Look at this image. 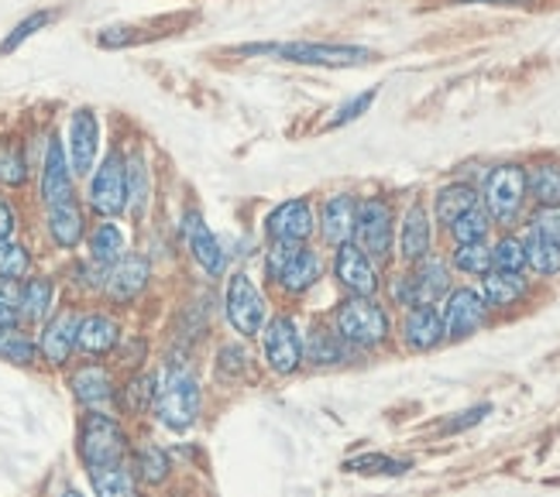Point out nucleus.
<instances>
[{"instance_id":"16","label":"nucleus","mask_w":560,"mask_h":497,"mask_svg":"<svg viewBox=\"0 0 560 497\" xmlns=\"http://www.w3.org/2000/svg\"><path fill=\"white\" fill-rule=\"evenodd\" d=\"M183 240L189 247L192 261H197L210 279H221L228 271V251L221 247V240H217V234L207 227V220L197 206H189L183 213Z\"/></svg>"},{"instance_id":"15","label":"nucleus","mask_w":560,"mask_h":497,"mask_svg":"<svg viewBox=\"0 0 560 497\" xmlns=\"http://www.w3.org/2000/svg\"><path fill=\"white\" fill-rule=\"evenodd\" d=\"M80 312L77 309H59L42 322L38 333V354L48 367H66L77 354V336H80Z\"/></svg>"},{"instance_id":"4","label":"nucleus","mask_w":560,"mask_h":497,"mask_svg":"<svg viewBox=\"0 0 560 497\" xmlns=\"http://www.w3.org/2000/svg\"><path fill=\"white\" fill-rule=\"evenodd\" d=\"M334 330L345 343L358 346V351H372V346H382L388 333H393V319H388L382 303H375V295H348L334 309Z\"/></svg>"},{"instance_id":"36","label":"nucleus","mask_w":560,"mask_h":497,"mask_svg":"<svg viewBox=\"0 0 560 497\" xmlns=\"http://www.w3.org/2000/svg\"><path fill=\"white\" fill-rule=\"evenodd\" d=\"M32 179V158L24 152V141L18 138H4L0 141V186L8 189H21Z\"/></svg>"},{"instance_id":"5","label":"nucleus","mask_w":560,"mask_h":497,"mask_svg":"<svg viewBox=\"0 0 560 497\" xmlns=\"http://www.w3.org/2000/svg\"><path fill=\"white\" fill-rule=\"evenodd\" d=\"M481 192V206L489 213V220L495 227L509 230L513 223H520L523 216V206H526V168L516 165V162H505V165H495L489 176H485V186L478 189Z\"/></svg>"},{"instance_id":"29","label":"nucleus","mask_w":560,"mask_h":497,"mask_svg":"<svg viewBox=\"0 0 560 497\" xmlns=\"http://www.w3.org/2000/svg\"><path fill=\"white\" fill-rule=\"evenodd\" d=\"M303 354L313 367H337L351 360V343L340 340V333L330 327H313L303 336Z\"/></svg>"},{"instance_id":"31","label":"nucleus","mask_w":560,"mask_h":497,"mask_svg":"<svg viewBox=\"0 0 560 497\" xmlns=\"http://www.w3.org/2000/svg\"><path fill=\"white\" fill-rule=\"evenodd\" d=\"M155 394H159V378L149 375V370H135V375L117 388L114 402L120 405V412L138 418V415H149L155 409Z\"/></svg>"},{"instance_id":"43","label":"nucleus","mask_w":560,"mask_h":497,"mask_svg":"<svg viewBox=\"0 0 560 497\" xmlns=\"http://www.w3.org/2000/svg\"><path fill=\"white\" fill-rule=\"evenodd\" d=\"M345 470L351 474H388V477H399L409 470L406 460H393V457H382V453H364V457H354L345 463Z\"/></svg>"},{"instance_id":"34","label":"nucleus","mask_w":560,"mask_h":497,"mask_svg":"<svg viewBox=\"0 0 560 497\" xmlns=\"http://www.w3.org/2000/svg\"><path fill=\"white\" fill-rule=\"evenodd\" d=\"M131 470H135V477H138V484H165L168 481V474H173V463H168V453L162 450V446H155V442H141V446H135V453H131V463H128Z\"/></svg>"},{"instance_id":"51","label":"nucleus","mask_w":560,"mask_h":497,"mask_svg":"<svg viewBox=\"0 0 560 497\" xmlns=\"http://www.w3.org/2000/svg\"><path fill=\"white\" fill-rule=\"evenodd\" d=\"M11 330H21V316H18V309L11 303L0 298V336L11 333Z\"/></svg>"},{"instance_id":"42","label":"nucleus","mask_w":560,"mask_h":497,"mask_svg":"<svg viewBox=\"0 0 560 497\" xmlns=\"http://www.w3.org/2000/svg\"><path fill=\"white\" fill-rule=\"evenodd\" d=\"M489 230H492V220L485 213V206H475L468 210L465 216H457L447 234L454 237V244H475V240H489Z\"/></svg>"},{"instance_id":"3","label":"nucleus","mask_w":560,"mask_h":497,"mask_svg":"<svg viewBox=\"0 0 560 497\" xmlns=\"http://www.w3.org/2000/svg\"><path fill=\"white\" fill-rule=\"evenodd\" d=\"M77 453L86 470L125 463L128 460V433L120 426V418H114L104 409H86L77 429Z\"/></svg>"},{"instance_id":"39","label":"nucleus","mask_w":560,"mask_h":497,"mask_svg":"<svg viewBox=\"0 0 560 497\" xmlns=\"http://www.w3.org/2000/svg\"><path fill=\"white\" fill-rule=\"evenodd\" d=\"M32 275V251L21 240H0V282H24Z\"/></svg>"},{"instance_id":"17","label":"nucleus","mask_w":560,"mask_h":497,"mask_svg":"<svg viewBox=\"0 0 560 497\" xmlns=\"http://www.w3.org/2000/svg\"><path fill=\"white\" fill-rule=\"evenodd\" d=\"M334 279L348 295H375L382 285L378 264L364 255L354 240L334 247Z\"/></svg>"},{"instance_id":"22","label":"nucleus","mask_w":560,"mask_h":497,"mask_svg":"<svg viewBox=\"0 0 560 497\" xmlns=\"http://www.w3.org/2000/svg\"><path fill=\"white\" fill-rule=\"evenodd\" d=\"M354 220H358V196L334 192L324 199L320 216H316V230L324 234L330 247H340L354 240Z\"/></svg>"},{"instance_id":"28","label":"nucleus","mask_w":560,"mask_h":497,"mask_svg":"<svg viewBox=\"0 0 560 497\" xmlns=\"http://www.w3.org/2000/svg\"><path fill=\"white\" fill-rule=\"evenodd\" d=\"M83 244H86V258H90L93 264H101V268H110V264H117L120 258L128 255V240H125V230H120L114 220H101V223H93Z\"/></svg>"},{"instance_id":"8","label":"nucleus","mask_w":560,"mask_h":497,"mask_svg":"<svg viewBox=\"0 0 560 497\" xmlns=\"http://www.w3.org/2000/svg\"><path fill=\"white\" fill-rule=\"evenodd\" d=\"M86 210L101 220H114L128 210V189H125V152H110L96 162V168L86 176Z\"/></svg>"},{"instance_id":"32","label":"nucleus","mask_w":560,"mask_h":497,"mask_svg":"<svg viewBox=\"0 0 560 497\" xmlns=\"http://www.w3.org/2000/svg\"><path fill=\"white\" fill-rule=\"evenodd\" d=\"M481 298L489 309H509L526 298L529 285L523 275H502V271H489V275H481Z\"/></svg>"},{"instance_id":"24","label":"nucleus","mask_w":560,"mask_h":497,"mask_svg":"<svg viewBox=\"0 0 560 497\" xmlns=\"http://www.w3.org/2000/svg\"><path fill=\"white\" fill-rule=\"evenodd\" d=\"M52 312H56V282L48 275H28L18 292L21 327H42Z\"/></svg>"},{"instance_id":"50","label":"nucleus","mask_w":560,"mask_h":497,"mask_svg":"<svg viewBox=\"0 0 560 497\" xmlns=\"http://www.w3.org/2000/svg\"><path fill=\"white\" fill-rule=\"evenodd\" d=\"M131 32L135 28H104L101 35H96V45H104V48H125V45L135 42Z\"/></svg>"},{"instance_id":"19","label":"nucleus","mask_w":560,"mask_h":497,"mask_svg":"<svg viewBox=\"0 0 560 497\" xmlns=\"http://www.w3.org/2000/svg\"><path fill=\"white\" fill-rule=\"evenodd\" d=\"M45 234L59 247V251H77L90 234L86 206L80 203V196L62 199V203H56V206H45Z\"/></svg>"},{"instance_id":"40","label":"nucleus","mask_w":560,"mask_h":497,"mask_svg":"<svg viewBox=\"0 0 560 497\" xmlns=\"http://www.w3.org/2000/svg\"><path fill=\"white\" fill-rule=\"evenodd\" d=\"M492 271H502V275H523L526 271V247L523 237L516 234H502L492 244Z\"/></svg>"},{"instance_id":"18","label":"nucleus","mask_w":560,"mask_h":497,"mask_svg":"<svg viewBox=\"0 0 560 497\" xmlns=\"http://www.w3.org/2000/svg\"><path fill=\"white\" fill-rule=\"evenodd\" d=\"M152 282V264L144 255H125L117 264L107 268L104 275V295L110 298L114 306H131L135 298L149 288Z\"/></svg>"},{"instance_id":"6","label":"nucleus","mask_w":560,"mask_h":497,"mask_svg":"<svg viewBox=\"0 0 560 497\" xmlns=\"http://www.w3.org/2000/svg\"><path fill=\"white\" fill-rule=\"evenodd\" d=\"M265 268L285 295H303L324 279V258L310 244H272Z\"/></svg>"},{"instance_id":"9","label":"nucleus","mask_w":560,"mask_h":497,"mask_svg":"<svg viewBox=\"0 0 560 497\" xmlns=\"http://www.w3.org/2000/svg\"><path fill=\"white\" fill-rule=\"evenodd\" d=\"M258 336H261L265 367H269L272 375L292 378L303 367V360H306V354H303V333H300L296 319H292V316H272L261 327Z\"/></svg>"},{"instance_id":"13","label":"nucleus","mask_w":560,"mask_h":497,"mask_svg":"<svg viewBox=\"0 0 560 497\" xmlns=\"http://www.w3.org/2000/svg\"><path fill=\"white\" fill-rule=\"evenodd\" d=\"M316 234V210L306 196H292L265 216V237L272 244H310Z\"/></svg>"},{"instance_id":"20","label":"nucleus","mask_w":560,"mask_h":497,"mask_svg":"<svg viewBox=\"0 0 560 497\" xmlns=\"http://www.w3.org/2000/svg\"><path fill=\"white\" fill-rule=\"evenodd\" d=\"M396 251H399V258L406 264H417V261L433 255V216H430V210L420 203V199L399 220V227H396Z\"/></svg>"},{"instance_id":"26","label":"nucleus","mask_w":560,"mask_h":497,"mask_svg":"<svg viewBox=\"0 0 560 497\" xmlns=\"http://www.w3.org/2000/svg\"><path fill=\"white\" fill-rule=\"evenodd\" d=\"M117 343H120V322L110 312H86L80 319L77 351L83 357H107L117 351Z\"/></svg>"},{"instance_id":"23","label":"nucleus","mask_w":560,"mask_h":497,"mask_svg":"<svg viewBox=\"0 0 560 497\" xmlns=\"http://www.w3.org/2000/svg\"><path fill=\"white\" fill-rule=\"evenodd\" d=\"M409 288H412V306H436L451 295V264L436 255L412 264L409 271Z\"/></svg>"},{"instance_id":"12","label":"nucleus","mask_w":560,"mask_h":497,"mask_svg":"<svg viewBox=\"0 0 560 497\" xmlns=\"http://www.w3.org/2000/svg\"><path fill=\"white\" fill-rule=\"evenodd\" d=\"M72 196H77V176H72L62 134L52 131L45 138V152L38 162V199H42V206H56Z\"/></svg>"},{"instance_id":"44","label":"nucleus","mask_w":560,"mask_h":497,"mask_svg":"<svg viewBox=\"0 0 560 497\" xmlns=\"http://www.w3.org/2000/svg\"><path fill=\"white\" fill-rule=\"evenodd\" d=\"M378 99V90L372 86V90H364V93H358V96H351L348 104H340L337 110H334V117L327 120V131H337V128H345V123H354L358 117H364L372 110V104Z\"/></svg>"},{"instance_id":"35","label":"nucleus","mask_w":560,"mask_h":497,"mask_svg":"<svg viewBox=\"0 0 560 497\" xmlns=\"http://www.w3.org/2000/svg\"><path fill=\"white\" fill-rule=\"evenodd\" d=\"M526 192L537 206H560V162H533L526 168Z\"/></svg>"},{"instance_id":"53","label":"nucleus","mask_w":560,"mask_h":497,"mask_svg":"<svg viewBox=\"0 0 560 497\" xmlns=\"http://www.w3.org/2000/svg\"><path fill=\"white\" fill-rule=\"evenodd\" d=\"M59 497H83V494H80V490H72V487H69V490H62Z\"/></svg>"},{"instance_id":"52","label":"nucleus","mask_w":560,"mask_h":497,"mask_svg":"<svg viewBox=\"0 0 560 497\" xmlns=\"http://www.w3.org/2000/svg\"><path fill=\"white\" fill-rule=\"evenodd\" d=\"M454 4H499V8H523L533 0H454Z\"/></svg>"},{"instance_id":"10","label":"nucleus","mask_w":560,"mask_h":497,"mask_svg":"<svg viewBox=\"0 0 560 497\" xmlns=\"http://www.w3.org/2000/svg\"><path fill=\"white\" fill-rule=\"evenodd\" d=\"M224 312H228V322L237 336H258L261 327L269 322V309H265V298L258 292V285L252 282V275L245 271H234L228 279V288H224Z\"/></svg>"},{"instance_id":"41","label":"nucleus","mask_w":560,"mask_h":497,"mask_svg":"<svg viewBox=\"0 0 560 497\" xmlns=\"http://www.w3.org/2000/svg\"><path fill=\"white\" fill-rule=\"evenodd\" d=\"M59 17V11H32L28 17H21L14 28L8 32V38L0 42V56H11V52H18V48L28 42V38H35L38 32H45L48 24H52Z\"/></svg>"},{"instance_id":"14","label":"nucleus","mask_w":560,"mask_h":497,"mask_svg":"<svg viewBox=\"0 0 560 497\" xmlns=\"http://www.w3.org/2000/svg\"><path fill=\"white\" fill-rule=\"evenodd\" d=\"M444 340H468L471 333H478L489 319V306L478 288H451V295L444 298Z\"/></svg>"},{"instance_id":"25","label":"nucleus","mask_w":560,"mask_h":497,"mask_svg":"<svg viewBox=\"0 0 560 497\" xmlns=\"http://www.w3.org/2000/svg\"><path fill=\"white\" fill-rule=\"evenodd\" d=\"M402 340H406L409 351H417V354H427V351H433V346H441L444 343L441 309H436V306H412V309H406Z\"/></svg>"},{"instance_id":"37","label":"nucleus","mask_w":560,"mask_h":497,"mask_svg":"<svg viewBox=\"0 0 560 497\" xmlns=\"http://www.w3.org/2000/svg\"><path fill=\"white\" fill-rule=\"evenodd\" d=\"M523 247H526V268L537 271L540 279H553L560 275V244L540 237V234H526L523 237Z\"/></svg>"},{"instance_id":"38","label":"nucleus","mask_w":560,"mask_h":497,"mask_svg":"<svg viewBox=\"0 0 560 497\" xmlns=\"http://www.w3.org/2000/svg\"><path fill=\"white\" fill-rule=\"evenodd\" d=\"M451 264L460 271V275H489L492 271V244L489 240H475V244H454Z\"/></svg>"},{"instance_id":"49","label":"nucleus","mask_w":560,"mask_h":497,"mask_svg":"<svg viewBox=\"0 0 560 497\" xmlns=\"http://www.w3.org/2000/svg\"><path fill=\"white\" fill-rule=\"evenodd\" d=\"M14 230H18V210H14L11 199L0 196V240L14 237Z\"/></svg>"},{"instance_id":"45","label":"nucleus","mask_w":560,"mask_h":497,"mask_svg":"<svg viewBox=\"0 0 560 497\" xmlns=\"http://www.w3.org/2000/svg\"><path fill=\"white\" fill-rule=\"evenodd\" d=\"M248 351L245 346H237V343H228L221 346V357H217V370H221L224 378H237V375H245L248 370Z\"/></svg>"},{"instance_id":"48","label":"nucleus","mask_w":560,"mask_h":497,"mask_svg":"<svg viewBox=\"0 0 560 497\" xmlns=\"http://www.w3.org/2000/svg\"><path fill=\"white\" fill-rule=\"evenodd\" d=\"M492 412V405H475V409H468V412H460L457 418H451V422H444V433L451 436V433H465V429H471V426H478V422Z\"/></svg>"},{"instance_id":"7","label":"nucleus","mask_w":560,"mask_h":497,"mask_svg":"<svg viewBox=\"0 0 560 497\" xmlns=\"http://www.w3.org/2000/svg\"><path fill=\"white\" fill-rule=\"evenodd\" d=\"M396 210L385 196H364L358 199V220H354V244L369 255L375 264L388 261L396 251Z\"/></svg>"},{"instance_id":"21","label":"nucleus","mask_w":560,"mask_h":497,"mask_svg":"<svg viewBox=\"0 0 560 497\" xmlns=\"http://www.w3.org/2000/svg\"><path fill=\"white\" fill-rule=\"evenodd\" d=\"M69 391L83 409H104V412L114 405V398H117L114 375L104 364H93V360H86V364H80L77 370H72Z\"/></svg>"},{"instance_id":"27","label":"nucleus","mask_w":560,"mask_h":497,"mask_svg":"<svg viewBox=\"0 0 560 497\" xmlns=\"http://www.w3.org/2000/svg\"><path fill=\"white\" fill-rule=\"evenodd\" d=\"M125 189H128V210L135 220L144 216L152 203V168H149V158H144L141 147H131L125 155Z\"/></svg>"},{"instance_id":"33","label":"nucleus","mask_w":560,"mask_h":497,"mask_svg":"<svg viewBox=\"0 0 560 497\" xmlns=\"http://www.w3.org/2000/svg\"><path fill=\"white\" fill-rule=\"evenodd\" d=\"M86 474H90V487H93L96 497H138V477H135V470L128 466V460L86 470Z\"/></svg>"},{"instance_id":"30","label":"nucleus","mask_w":560,"mask_h":497,"mask_svg":"<svg viewBox=\"0 0 560 497\" xmlns=\"http://www.w3.org/2000/svg\"><path fill=\"white\" fill-rule=\"evenodd\" d=\"M475 206H481V192L471 182H447L433 196V220L451 227L457 216H465Z\"/></svg>"},{"instance_id":"46","label":"nucleus","mask_w":560,"mask_h":497,"mask_svg":"<svg viewBox=\"0 0 560 497\" xmlns=\"http://www.w3.org/2000/svg\"><path fill=\"white\" fill-rule=\"evenodd\" d=\"M529 230L560 244V206H540L537 213L529 216Z\"/></svg>"},{"instance_id":"2","label":"nucleus","mask_w":560,"mask_h":497,"mask_svg":"<svg viewBox=\"0 0 560 497\" xmlns=\"http://www.w3.org/2000/svg\"><path fill=\"white\" fill-rule=\"evenodd\" d=\"M203 409V388L197 381L189 367L173 364L159 378V394H155V418L162 422L165 429L173 433H186L197 426Z\"/></svg>"},{"instance_id":"47","label":"nucleus","mask_w":560,"mask_h":497,"mask_svg":"<svg viewBox=\"0 0 560 497\" xmlns=\"http://www.w3.org/2000/svg\"><path fill=\"white\" fill-rule=\"evenodd\" d=\"M144 354H149V343H144L141 336H120V343H117V357H120V364L125 367H131V370H138L141 367V360H144Z\"/></svg>"},{"instance_id":"11","label":"nucleus","mask_w":560,"mask_h":497,"mask_svg":"<svg viewBox=\"0 0 560 497\" xmlns=\"http://www.w3.org/2000/svg\"><path fill=\"white\" fill-rule=\"evenodd\" d=\"M101 114L93 107H77L69 114V123H66V155H69V165H72V176L77 179H86L90 171L96 168V158H101Z\"/></svg>"},{"instance_id":"1","label":"nucleus","mask_w":560,"mask_h":497,"mask_svg":"<svg viewBox=\"0 0 560 497\" xmlns=\"http://www.w3.org/2000/svg\"><path fill=\"white\" fill-rule=\"evenodd\" d=\"M237 56H276L296 66L320 69H354L372 62L375 52L364 45H330V42H276V45H241Z\"/></svg>"}]
</instances>
